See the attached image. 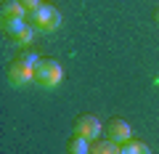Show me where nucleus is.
Instances as JSON below:
<instances>
[{"instance_id": "f257e3e1", "label": "nucleus", "mask_w": 159, "mask_h": 154, "mask_svg": "<svg viewBox=\"0 0 159 154\" xmlns=\"http://www.w3.org/2000/svg\"><path fill=\"white\" fill-rule=\"evenodd\" d=\"M64 82V69L58 61H53V58H43V61L37 64V69H34V85H40L43 91H53V88H58Z\"/></svg>"}, {"instance_id": "f03ea898", "label": "nucleus", "mask_w": 159, "mask_h": 154, "mask_svg": "<svg viewBox=\"0 0 159 154\" xmlns=\"http://www.w3.org/2000/svg\"><path fill=\"white\" fill-rule=\"evenodd\" d=\"M32 16V27L37 29V32H56L58 27H61V11H58L56 6H40L34 13H29Z\"/></svg>"}, {"instance_id": "7ed1b4c3", "label": "nucleus", "mask_w": 159, "mask_h": 154, "mask_svg": "<svg viewBox=\"0 0 159 154\" xmlns=\"http://www.w3.org/2000/svg\"><path fill=\"white\" fill-rule=\"evenodd\" d=\"M29 82H34V67H27L21 61H13L8 69V85L11 88H27Z\"/></svg>"}, {"instance_id": "20e7f679", "label": "nucleus", "mask_w": 159, "mask_h": 154, "mask_svg": "<svg viewBox=\"0 0 159 154\" xmlns=\"http://www.w3.org/2000/svg\"><path fill=\"white\" fill-rule=\"evenodd\" d=\"M74 136H82V138H88V141H96V138L101 136V120L93 117V114L80 117V120L74 122Z\"/></svg>"}, {"instance_id": "39448f33", "label": "nucleus", "mask_w": 159, "mask_h": 154, "mask_svg": "<svg viewBox=\"0 0 159 154\" xmlns=\"http://www.w3.org/2000/svg\"><path fill=\"white\" fill-rule=\"evenodd\" d=\"M106 136H109V141L119 143V146H122V143H127V141H133V130H130V125H127L125 120H111Z\"/></svg>"}, {"instance_id": "423d86ee", "label": "nucleus", "mask_w": 159, "mask_h": 154, "mask_svg": "<svg viewBox=\"0 0 159 154\" xmlns=\"http://www.w3.org/2000/svg\"><path fill=\"white\" fill-rule=\"evenodd\" d=\"M90 141L88 138H82V136H74L72 141L66 143V154H90Z\"/></svg>"}, {"instance_id": "0eeeda50", "label": "nucleus", "mask_w": 159, "mask_h": 154, "mask_svg": "<svg viewBox=\"0 0 159 154\" xmlns=\"http://www.w3.org/2000/svg\"><path fill=\"white\" fill-rule=\"evenodd\" d=\"M27 27V19H8V16H0V29L6 35H16Z\"/></svg>"}, {"instance_id": "6e6552de", "label": "nucleus", "mask_w": 159, "mask_h": 154, "mask_svg": "<svg viewBox=\"0 0 159 154\" xmlns=\"http://www.w3.org/2000/svg\"><path fill=\"white\" fill-rule=\"evenodd\" d=\"M27 8H24L21 0H13V3H8V6H3V16L8 19H27Z\"/></svg>"}, {"instance_id": "1a4fd4ad", "label": "nucleus", "mask_w": 159, "mask_h": 154, "mask_svg": "<svg viewBox=\"0 0 159 154\" xmlns=\"http://www.w3.org/2000/svg\"><path fill=\"white\" fill-rule=\"evenodd\" d=\"M119 154H151V149L146 146V143H141V141H127V143H122L119 146Z\"/></svg>"}, {"instance_id": "9d476101", "label": "nucleus", "mask_w": 159, "mask_h": 154, "mask_svg": "<svg viewBox=\"0 0 159 154\" xmlns=\"http://www.w3.org/2000/svg\"><path fill=\"white\" fill-rule=\"evenodd\" d=\"M32 40H34V27H24L21 32H16V35H13V45H19V48L32 45Z\"/></svg>"}, {"instance_id": "9b49d317", "label": "nucleus", "mask_w": 159, "mask_h": 154, "mask_svg": "<svg viewBox=\"0 0 159 154\" xmlns=\"http://www.w3.org/2000/svg\"><path fill=\"white\" fill-rule=\"evenodd\" d=\"M90 154H119V143H114V141H101V143H96V146L90 149Z\"/></svg>"}, {"instance_id": "f8f14e48", "label": "nucleus", "mask_w": 159, "mask_h": 154, "mask_svg": "<svg viewBox=\"0 0 159 154\" xmlns=\"http://www.w3.org/2000/svg\"><path fill=\"white\" fill-rule=\"evenodd\" d=\"M19 61L27 64V67H34V69H37V64L43 61V58H40V53H37V51H24L21 56H19Z\"/></svg>"}, {"instance_id": "ddd939ff", "label": "nucleus", "mask_w": 159, "mask_h": 154, "mask_svg": "<svg viewBox=\"0 0 159 154\" xmlns=\"http://www.w3.org/2000/svg\"><path fill=\"white\" fill-rule=\"evenodd\" d=\"M21 3H24V8H27L29 13H34V11H37L40 6H45V3H43V0H21Z\"/></svg>"}, {"instance_id": "4468645a", "label": "nucleus", "mask_w": 159, "mask_h": 154, "mask_svg": "<svg viewBox=\"0 0 159 154\" xmlns=\"http://www.w3.org/2000/svg\"><path fill=\"white\" fill-rule=\"evenodd\" d=\"M157 19H159V16H157Z\"/></svg>"}]
</instances>
